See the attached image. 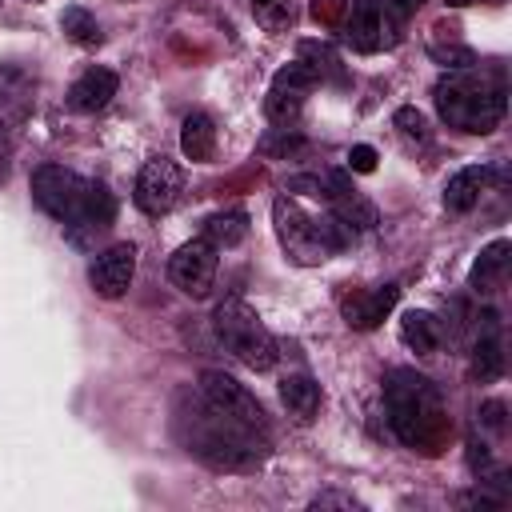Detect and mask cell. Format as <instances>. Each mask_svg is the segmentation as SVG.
<instances>
[{
	"label": "cell",
	"mask_w": 512,
	"mask_h": 512,
	"mask_svg": "<svg viewBox=\"0 0 512 512\" xmlns=\"http://www.w3.org/2000/svg\"><path fill=\"white\" fill-rule=\"evenodd\" d=\"M32 200L64 228H88V232L108 228L112 212H116L104 184L84 180L60 164H40L32 172Z\"/></svg>",
	"instance_id": "6da1fadb"
},
{
	"label": "cell",
	"mask_w": 512,
	"mask_h": 512,
	"mask_svg": "<svg viewBox=\"0 0 512 512\" xmlns=\"http://www.w3.org/2000/svg\"><path fill=\"white\" fill-rule=\"evenodd\" d=\"M432 96H436L440 120L460 132H492L504 116V88L472 72L444 76Z\"/></svg>",
	"instance_id": "7a4b0ae2"
},
{
	"label": "cell",
	"mask_w": 512,
	"mask_h": 512,
	"mask_svg": "<svg viewBox=\"0 0 512 512\" xmlns=\"http://www.w3.org/2000/svg\"><path fill=\"white\" fill-rule=\"evenodd\" d=\"M272 220H276V236L288 252V260L296 264H324L340 244H348V228L336 216H312L304 212L292 196H276L272 204Z\"/></svg>",
	"instance_id": "3957f363"
},
{
	"label": "cell",
	"mask_w": 512,
	"mask_h": 512,
	"mask_svg": "<svg viewBox=\"0 0 512 512\" xmlns=\"http://www.w3.org/2000/svg\"><path fill=\"white\" fill-rule=\"evenodd\" d=\"M212 328H216V340L252 372H268L276 364V340L272 332L260 324V316L240 300V296H228L216 304L212 312Z\"/></svg>",
	"instance_id": "277c9868"
},
{
	"label": "cell",
	"mask_w": 512,
	"mask_h": 512,
	"mask_svg": "<svg viewBox=\"0 0 512 512\" xmlns=\"http://www.w3.org/2000/svg\"><path fill=\"white\" fill-rule=\"evenodd\" d=\"M388 412H392L388 420L404 444H428L432 440L440 408H436V392L428 388V380L396 372L388 384Z\"/></svg>",
	"instance_id": "5b68a950"
},
{
	"label": "cell",
	"mask_w": 512,
	"mask_h": 512,
	"mask_svg": "<svg viewBox=\"0 0 512 512\" xmlns=\"http://www.w3.org/2000/svg\"><path fill=\"white\" fill-rule=\"evenodd\" d=\"M200 396H204V404H208L216 416H224V420H232V424H240V428H248V432H256V436H268V420H264L260 400H256L236 376H228V372H220V368L200 372Z\"/></svg>",
	"instance_id": "8992f818"
},
{
	"label": "cell",
	"mask_w": 512,
	"mask_h": 512,
	"mask_svg": "<svg viewBox=\"0 0 512 512\" xmlns=\"http://www.w3.org/2000/svg\"><path fill=\"white\" fill-rule=\"evenodd\" d=\"M216 252H220V248H216L208 236H196V240L180 244V248L172 252V260H168V280H172L184 296H192V300L208 296L212 284H216V268H220V256H216Z\"/></svg>",
	"instance_id": "52a82bcc"
},
{
	"label": "cell",
	"mask_w": 512,
	"mask_h": 512,
	"mask_svg": "<svg viewBox=\"0 0 512 512\" xmlns=\"http://www.w3.org/2000/svg\"><path fill=\"white\" fill-rule=\"evenodd\" d=\"M180 192H184V172H180V164L168 160V156H152V160L140 168V176H136L132 200H136V208H140L144 216H164V212L176 208Z\"/></svg>",
	"instance_id": "ba28073f"
},
{
	"label": "cell",
	"mask_w": 512,
	"mask_h": 512,
	"mask_svg": "<svg viewBox=\"0 0 512 512\" xmlns=\"http://www.w3.org/2000/svg\"><path fill=\"white\" fill-rule=\"evenodd\" d=\"M316 84H320V80H316L300 60L288 64V68H280V72L272 76V88H268V100H264L268 120H272V124H292Z\"/></svg>",
	"instance_id": "9c48e42d"
},
{
	"label": "cell",
	"mask_w": 512,
	"mask_h": 512,
	"mask_svg": "<svg viewBox=\"0 0 512 512\" xmlns=\"http://www.w3.org/2000/svg\"><path fill=\"white\" fill-rule=\"evenodd\" d=\"M132 276H136V248H132V244H112V248H104V252L92 260V268H88V284H92V292L104 296V300L124 296L128 284H132Z\"/></svg>",
	"instance_id": "30bf717a"
},
{
	"label": "cell",
	"mask_w": 512,
	"mask_h": 512,
	"mask_svg": "<svg viewBox=\"0 0 512 512\" xmlns=\"http://www.w3.org/2000/svg\"><path fill=\"white\" fill-rule=\"evenodd\" d=\"M396 296H400V288L396 284H380V288H360V292H352V296H344V320L352 324V328H360V332H368V328H376L392 308H396Z\"/></svg>",
	"instance_id": "8fae6325"
},
{
	"label": "cell",
	"mask_w": 512,
	"mask_h": 512,
	"mask_svg": "<svg viewBox=\"0 0 512 512\" xmlns=\"http://www.w3.org/2000/svg\"><path fill=\"white\" fill-rule=\"evenodd\" d=\"M112 96H116V72L92 64V68H84V72L72 80V88H68V108H72V112H100Z\"/></svg>",
	"instance_id": "7c38bea8"
},
{
	"label": "cell",
	"mask_w": 512,
	"mask_h": 512,
	"mask_svg": "<svg viewBox=\"0 0 512 512\" xmlns=\"http://www.w3.org/2000/svg\"><path fill=\"white\" fill-rule=\"evenodd\" d=\"M344 28H348V44L356 52L384 48V12H380V0H352Z\"/></svg>",
	"instance_id": "4fadbf2b"
},
{
	"label": "cell",
	"mask_w": 512,
	"mask_h": 512,
	"mask_svg": "<svg viewBox=\"0 0 512 512\" xmlns=\"http://www.w3.org/2000/svg\"><path fill=\"white\" fill-rule=\"evenodd\" d=\"M480 336H476V348H472V376L476 380H496L500 368H504V344H500V324H496V312H484L480 316Z\"/></svg>",
	"instance_id": "5bb4252c"
},
{
	"label": "cell",
	"mask_w": 512,
	"mask_h": 512,
	"mask_svg": "<svg viewBox=\"0 0 512 512\" xmlns=\"http://www.w3.org/2000/svg\"><path fill=\"white\" fill-rule=\"evenodd\" d=\"M484 184H488V168H484V164H468V168H460V172L448 176V184H444V204H448L452 212H468V208H476Z\"/></svg>",
	"instance_id": "9a60e30c"
},
{
	"label": "cell",
	"mask_w": 512,
	"mask_h": 512,
	"mask_svg": "<svg viewBox=\"0 0 512 512\" xmlns=\"http://www.w3.org/2000/svg\"><path fill=\"white\" fill-rule=\"evenodd\" d=\"M280 400H284V408H288L300 424H308V420L320 412V384H316L312 376H304V372L284 376V380H280Z\"/></svg>",
	"instance_id": "2e32d148"
},
{
	"label": "cell",
	"mask_w": 512,
	"mask_h": 512,
	"mask_svg": "<svg viewBox=\"0 0 512 512\" xmlns=\"http://www.w3.org/2000/svg\"><path fill=\"white\" fill-rule=\"evenodd\" d=\"M508 240H492L480 256H476V264H472V288L476 292H496L500 284H504V272H508Z\"/></svg>",
	"instance_id": "e0dca14e"
},
{
	"label": "cell",
	"mask_w": 512,
	"mask_h": 512,
	"mask_svg": "<svg viewBox=\"0 0 512 512\" xmlns=\"http://www.w3.org/2000/svg\"><path fill=\"white\" fill-rule=\"evenodd\" d=\"M180 148H184V156L196 160V164H208V160L216 156V128H212V120H208L204 112H192V116L184 120Z\"/></svg>",
	"instance_id": "ac0fdd59"
},
{
	"label": "cell",
	"mask_w": 512,
	"mask_h": 512,
	"mask_svg": "<svg viewBox=\"0 0 512 512\" xmlns=\"http://www.w3.org/2000/svg\"><path fill=\"white\" fill-rule=\"evenodd\" d=\"M204 236L216 244V248H236L244 236H248V216L240 208H228V212H212L204 220Z\"/></svg>",
	"instance_id": "d6986e66"
},
{
	"label": "cell",
	"mask_w": 512,
	"mask_h": 512,
	"mask_svg": "<svg viewBox=\"0 0 512 512\" xmlns=\"http://www.w3.org/2000/svg\"><path fill=\"white\" fill-rule=\"evenodd\" d=\"M400 340L412 348V352H436V344H440V328H436V320L428 316V312H404V320H400Z\"/></svg>",
	"instance_id": "ffe728a7"
},
{
	"label": "cell",
	"mask_w": 512,
	"mask_h": 512,
	"mask_svg": "<svg viewBox=\"0 0 512 512\" xmlns=\"http://www.w3.org/2000/svg\"><path fill=\"white\" fill-rule=\"evenodd\" d=\"M60 28L76 40V44H84V48H96L100 40H104V32H100V24H96V16H88L84 8H64V16H60Z\"/></svg>",
	"instance_id": "44dd1931"
},
{
	"label": "cell",
	"mask_w": 512,
	"mask_h": 512,
	"mask_svg": "<svg viewBox=\"0 0 512 512\" xmlns=\"http://www.w3.org/2000/svg\"><path fill=\"white\" fill-rule=\"evenodd\" d=\"M300 64H304L316 80H324V76H340V60H336V52H332L328 44H312V40H304V44H300Z\"/></svg>",
	"instance_id": "7402d4cb"
},
{
	"label": "cell",
	"mask_w": 512,
	"mask_h": 512,
	"mask_svg": "<svg viewBox=\"0 0 512 512\" xmlns=\"http://www.w3.org/2000/svg\"><path fill=\"white\" fill-rule=\"evenodd\" d=\"M392 124H396V128H400V136H404V140H412V144H424V140H428V120H424V112H420V108H396Z\"/></svg>",
	"instance_id": "603a6c76"
},
{
	"label": "cell",
	"mask_w": 512,
	"mask_h": 512,
	"mask_svg": "<svg viewBox=\"0 0 512 512\" xmlns=\"http://www.w3.org/2000/svg\"><path fill=\"white\" fill-rule=\"evenodd\" d=\"M252 8H256V16H260L268 28H284V24H288V8H284L280 0H252Z\"/></svg>",
	"instance_id": "cb8c5ba5"
},
{
	"label": "cell",
	"mask_w": 512,
	"mask_h": 512,
	"mask_svg": "<svg viewBox=\"0 0 512 512\" xmlns=\"http://www.w3.org/2000/svg\"><path fill=\"white\" fill-rule=\"evenodd\" d=\"M348 168H352V172H372V168H376V148L356 144V148L348 152Z\"/></svg>",
	"instance_id": "d4e9b609"
},
{
	"label": "cell",
	"mask_w": 512,
	"mask_h": 512,
	"mask_svg": "<svg viewBox=\"0 0 512 512\" xmlns=\"http://www.w3.org/2000/svg\"><path fill=\"white\" fill-rule=\"evenodd\" d=\"M312 16L324 20V24H336V20L344 16V0H316V4H312Z\"/></svg>",
	"instance_id": "484cf974"
},
{
	"label": "cell",
	"mask_w": 512,
	"mask_h": 512,
	"mask_svg": "<svg viewBox=\"0 0 512 512\" xmlns=\"http://www.w3.org/2000/svg\"><path fill=\"white\" fill-rule=\"evenodd\" d=\"M8 168H12V128L0 116V180L8 176Z\"/></svg>",
	"instance_id": "4316f807"
},
{
	"label": "cell",
	"mask_w": 512,
	"mask_h": 512,
	"mask_svg": "<svg viewBox=\"0 0 512 512\" xmlns=\"http://www.w3.org/2000/svg\"><path fill=\"white\" fill-rule=\"evenodd\" d=\"M420 4H424V0H384V8L396 12V16H412Z\"/></svg>",
	"instance_id": "83f0119b"
}]
</instances>
